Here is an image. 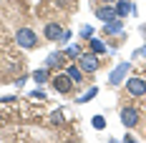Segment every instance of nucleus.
<instances>
[{
	"mask_svg": "<svg viewBox=\"0 0 146 143\" xmlns=\"http://www.w3.org/2000/svg\"><path fill=\"white\" fill-rule=\"evenodd\" d=\"M15 40H18V45H23V48H33L35 45V33L28 30V28H23V30H18Z\"/></svg>",
	"mask_w": 146,
	"mask_h": 143,
	"instance_id": "7ed1b4c3",
	"label": "nucleus"
},
{
	"mask_svg": "<svg viewBox=\"0 0 146 143\" xmlns=\"http://www.w3.org/2000/svg\"><path fill=\"white\" fill-rule=\"evenodd\" d=\"M81 35H83V38H91V35H93V28H91V25H83V28H81Z\"/></svg>",
	"mask_w": 146,
	"mask_h": 143,
	"instance_id": "a211bd4d",
	"label": "nucleus"
},
{
	"mask_svg": "<svg viewBox=\"0 0 146 143\" xmlns=\"http://www.w3.org/2000/svg\"><path fill=\"white\" fill-rule=\"evenodd\" d=\"M131 10H133V5L129 3V0H118V5H116V15L118 18H126Z\"/></svg>",
	"mask_w": 146,
	"mask_h": 143,
	"instance_id": "1a4fd4ad",
	"label": "nucleus"
},
{
	"mask_svg": "<svg viewBox=\"0 0 146 143\" xmlns=\"http://www.w3.org/2000/svg\"><path fill=\"white\" fill-rule=\"evenodd\" d=\"M121 123H123L126 128H133V126L139 123V111H136V108H123V111H121Z\"/></svg>",
	"mask_w": 146,
	"mask_h": 143,
	"instance_id": "39448f33",
	"label": "nucleus"
},
{
	"mask_svg": "<svg viewBox=\"0 0 146 143\" xmlns=\"http://www.w3.org/2000/svg\"><path fill=\"white\" fill-rule=\"evenodd\" d=\"M91 121H93V128H98V130H101L103 126H106V121H103V115H93Z\"/></svg>",
	"mask_w": 146,
	"mask_h": 143,
	"instance_id": "dca6fc26",
	"label": "nucleus"
},
{
	"mask_svg": "<svg viewBox=\"0 0 146 143\" xmlns=\"http://www.w3.org/2000/svg\"><path fill=\"white\" fill-rule=\"evenodd\" d=\"M139 55H146V45H144V48H141V50H139Z\"/></svg>",
	"mask_w": 146,
	"mask_h": 143,
	"instance_id": "6ab92c4d",
	"label": "nucleus"
},
{
	"mask_svg": "<svg viewBox=\"0 0 146 143\" xmlns=\"http://www.w3.org/2000/svg\"><path fill=\"white\" fill-rule=\"evenodd\" d=\"M81 71H86V73H93L96 68H98V58L96 55H81Z\"/></svg>",
	"mask_w": 146,
	"mask_h": 143,
	"instance_id": "423d86ee",
	"label": "nucleus"
},
{
	"mask_svg": "<svg viewBox=\"0 0 146 143\" xmlns=\"http://www.w3.org/2000/svg\"><path fill=\"white\" fill-rule=\"evenodd\" d=\"M96 15L101 18L103 23H108V20H113V18H116V10H111V8H98V10H96Z\"/></svg>",
	"mask_w": 146,
	"mask_h": 143,
	"instance_id": "9d476101",
	"label": "nucleus"
},
{
	"mask_svg": "<svg viewBox=\"0 0 146 143\" xmlns=\"http://www.w3.org/2000/svg\"><path fill=\"white\" fill-rule=\"evenodd\" d=\"M66 73H68V75L73 78V83L83 78V71H81V68H76V65H68V68H66Z\"/></svg>",
	"mask_w": 146,
	"mask_h": 143,
	"instance_id": "9b49d317",
	"label": "nucleus"
},
{
	"mask_svg": "<svg viewBox=\"0 0 146 143\" xmlns=\"http://www.w3.org/2000/svg\"><path fill=\"white\" fill-rule=\"evenodd\" d=\"M50 121H53V123H56V126H60V123H63V111H53V115H50Z\"/></svg>",
	"mask_w": 146,
	"mask_h": 143,
	"instance_id": "2eb2a0df",
	"label": "nucleus"
},
{
	"mask_svg": "<svg viewBox=\"0 0 146 143\" xmlns=\"http://www.w3.org/2000/svg\"><path fill=\"white\" fill-rule=\"evenodd\" d=\"M121 28H123V23H121L118 18L108 20V23H103V33H108V35H113V33H121Z\"/></svg>",
	"mask_w": 146,
	"mask_h": 143,
	"instance_id": "6e6552de",
	"label": "nucleus"
},
{
	"mask_svg": "<svg viewBox=\"0 0 146 143\" xmlns=\"http://www.w3.org/2000/svg\"><path fill=\"white\" fill-rule=\"evenodd\" d=\"M60 35H63L60 25H56V23H48V25H45V38H48V40H60Z\"/></svg>",
	"mask_w": 146,
	"mask_h": 143,
	"instance_id": "0eeeda50",
	"label": "nucleus"
},
{
	"mask_svg": "<svg viewBox=\"0 0 146 143\" xmlns=\"http://www.w3.org/2000/svg\"><path fill=\"white\" fill-rule=\"evenodd\" d=\"M126 88H129L131 96H146V80L144 78H131V80H126Z\"/></svg>",
	"mask_w": 146,
	"mask_h": 143,
	"instance_id": "20e7f679",
	"label": "nucleus"
},
{
	"mask_svg": "<svg viewBox=\"0 0 146 143\" xmlns=\"http://www.w3.org/2000/svg\"><path fill=\"white\" fill-rule=\"evenodd\" d=\"M129 68H131V63H129V60L118 63V68H116L113 73H111V75H108V83H113V86H118V83H121V80L126 78V73H129Z\"/></svg>",
	"mask_w": 146,
	"mask_h": 143,
	"instance_id": "f03ea898",
	"label": "nucleus"
},
{
	"mask_svg": "<svg viewBox=\"0 0 146 143\" xmlns=\"http://www.w3.org/2000/svg\"><path fill=\"white\" fill-rule=\"evenodd\" d=\"M33 80H35V83H45V80H48V68L35 71V73H33Z\"/></svg>",
	"mask_w": 146,
	"mask_h": 143,
	"instance_id": "f8f14e48",
	"label": "nucleus"
},
{
	"mask_svg": "<svg viewBox=\"0 0 146 143\" xmlns=\"http://www.w3.org/2000/svg\"><path fill=\"white\" fill-rule=\"evenodd\" d=\"M96 93H98V88H91V90H86V93H83V96H81V98H78V100H81V103H88V100L93 98Z\"/></svg>",
	"mask_w": 146,
	"mask_h": 143,
	"instance_id": "4468645a",
	"label": "nucleus"
},
{
	"mask_svg": "<svg viewBox=\"0 0 146 143\" xmlns=\"http://www.w3.org/2000/svg\"><path fill=\"white\" fill-rule=\"evenodd\" d=\"M60 63V53H53V55L48 58V68H53V65H58Z\"/></svg>",
	"mask_w": 146,
	"mask_h": 143,
	"instance_id": "f3484780",
	"label": "nucleus"
},
{
	"mask_svg": "<svg viewBox=\"0 0 146 143\" xmlns=\"http://www.w3.org/2000/svg\"><path fill=\"white\" fill-rule=\"evenodd\" d=\"M91 48H93V53H106V45H103L101 40H96V38L91 40Z\"/></svg>",
	"mask_w": 146,
	"mask_h": 143,
	"instance_id": "ddd939ff",
	"label": "nucleus"
},
{
	"mask_svg": "<svg viewBox=\"0 0 146 143\" xmlns=\"http://www.w3.org/2000/svg\"><path fill=\"white\" fill-rule=\"evenodd\" d=\"M53 86H56V90L58 93H68L73 88V78L68 75V73H60V75H56L53 78Z\"/></svg>",
	"mask_w": 146,
	"mask_h": 143,
	"instance_id": "f257e3e1",
	"label": "nucleus"
}]
</instances>
